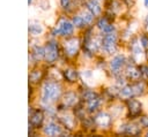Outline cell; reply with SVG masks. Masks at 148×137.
<instances>
[{"label":"cell","mask_w":148,"mask_h":137,"mask_svg":"<svg viewBox=\"0 0 148 137\" xmlns=\"http://www.w3.org/2000/svg\"><path fill=\"white\" fill-rule=\"evenodd\" d=\"M143 6L146 8H148V0H143Z\"/></svg>","instance_id":"cell-26"},{"label":"cell","mask_w":148,"mask_h":137,"mask_svg":"<svg viewBox=\"0 0 148 137\" xmlns=\"http://www.w3.org/2000/svg\"><path fill=\"white\" fill-rule=\"evenodd\" d=\"M131 56L138 64H142L146 60V50L140 44L139 38H134L131 41Z\"/></svg>","instance_id":"cell-4"},{"label":"cell","mask_w":148,"mask_h":137,"mask_svg":"<svg viewBox=\"0 0 148 137\" xmlns=\"http://www.w3.org/2000/svg\"><path fill=\"white\" fill-rule=\"evenodd\" d=\"M59 56V48H58V43L51 40L46 44L45 46V59L47 62L52 63L54 62Z\"/></svg>","instance_id":"cell-10"},{"label":"cell","mask_w":148,"mask_h":137,"mask_svg":"<svg viewBox=\"0 0 148 137\" xmlns=\"http://www.w3.org/2000/svg\"><path fill=\"white\" fill-rule=\"evenodd\" d=\"M101 102L102 101H101V98L98 96L95 97V98H91L89 100H86V109H87V112L88 113H95L99 108Z\"/></svg>","instance_id":"cell-15"},{"label":"cell","mask_w":148,"mask_h":137,"mask_svg":"<svg viewBox=\"0 0 148 137\" xmlns=\"http://www.w3.org/2000/svg\"><path fill=\"white\" fill-rule=\"evenodd\" d=\"M44 31V28L42 24H39L37 21H31L29 23V32L32 35V36H39L42 35Z\"/></svg>","instance_id":"cell-18"},{"label":"cell","mask_w":148,"mask_h":137,"mask_svg":"<svg viewBox=\"0 0 148 137\" xmlns=\"http://www.w3.org/2000/svg\"><path fill=\"white\" fill-rule=\"evenodd\" d=\"M131 86L133 89V92H134V96H142L145 94L146 90H147V83L145 79H138V81H134V82H131Z\"/></svg>","instance_id":"cell-12"},{"label":"cell","mask_w":148,"mask_h":137,"mask_svg":"<svg viewBox=\"0 0 148 137\" xmlns=\"http://www.w3.org/2000/svg\"><path fill=\"white\" fill-rule=\"evenodd\" d=\"M60 6L62 8H68L71 6V0H60Z\"/></svg>","instance_id":"cell-24"},{"label":"cell","mask_w":148,"mask_h":137,"mask_svg":"<svg viewBox=\"0 0 148 137\" xmlns=\"http://www.w3.org/2000/svg\"><path fill=\"white\" fill-rule=\"evenodd\" d=\"M79 50H80V40L77 38L72 37V38L66 39L64 44V51L68 58H74L77 54Z\"/></svg>","instance_id":"cell-8"},{"label":"cell","mask_w":148,"mask_h":137,"mask_svg":"<svg viewBox=\"0 0 148 137\" xmlns=\"http://www.w3.org/2000/svg\"><path fill=\"white\" fill-rule=\"evenodd\" d=\"M125 104H126V108H127L128 116H130L131 120L139 119L142 115L143 109H142V102L140 100H138L134 97H132V98L126 99Z\"/></svg>","instance_id":"cell-5"},{"label":"cell","mask_w":148,"mask_h":137,"mask_svg":"<svg viewBox=\"0 0 148 137\" xmlns=\"http://www.w3.org/2000/svg\"><path fill=\"white\" fill-rule=\"evenodd\" d=\"M43 131L47 136H57V135H61L62 134V128H61V125L57 124L56 122H49L43 128Z\"/></svg>","instance_id":"cell-11"},{"label":"cell","mask_w":148,"mask_h":137,"mask_svg":"<svg viewBox=\"0 0 148 137\" xmlns=\"http://www.w3.org/2000/svg\"><path fill=\"white\" fill-rule=\"evenodd\" d=\"M61 94V86L59 83L53 81H47L42 87V101L50 104L57 100Z\"/></svg>","instance_id":"cell-1"},{"label":"cell","mask_w":148,"mask_h":137,"mask_svg":"<svg viewBox=\"0 0 148 137\" xmlns=\"http://www.w3.org/2000/svg\"><path fill=\"white\" fill-rule=\"evenodd\" d=\"M86 8L96 17L99 16L102 13V6L98 0H87L86 1Z\"/></svg>","instance_id":"cell-13"},{"label":"cell","mask_w":148,"mask_h":137,"mask_svg":"<svg viewBox=\"0 0 148 137\" xmlns=\"http://www.w3.org/2000/svg\"><path fill=\"white\" fill-rule=\"evenodd\" d=\"M97 28H98L102 32H104V33L111 32V31H116L114 25L109 21L108 17H101V18L98 20V22H97Z\"/></svg>","instance_id":"cell-14"},{"label":"cell","mask_w":148,"mask_h":137,"mask_svg":"<svg viewBox=\"0 0 148 137\" xmlns=\"http://www.w3.org/2000/svg\"><path fill=\"white\" fill-rule=\"evenodd\" d=\"M127 63L128 62H127L126 55L119 53V54H116V55L112 56V59L109 62V67H110L111 73L117 76V75L121 74V70L125 69V67H126Z\"/></svg>","instance_id":"cell-6"},{"label":"cell","mask_w":148,"mask_h":137,"mask_svg":"<svg viewBox=\"0 0 148 137\" xmlns=\"http://www.w3.org/2000/svg\"><path fill=\"white\" fill-rule=\"evenodd\" d=\"M143 28H145V30H146V31H148V14L146 15L145 21H143Z\"/></svg>","instance_id":"cell-25"},{"label":"cell","mask_w":148,"mask_h":137,"mask_svg":"<svg viewBox=\"0 0 148 137\" xmlns=\"http://www.w3.org/2000/svg\"><path fill=\"white\" fill-rule=\"evenodd\" d=\"M75 29V25L73 24L72 21L67 18H60L57 23V25L53 29V35L54 36H62V37H69L73 35Z\"/></svg>","instance_id":"cell-3"},{"label":"cell","mask_w":148,"mask_h":137,"mask_svg":"<svg viewBox=\"0 0 148 137\" xmlns=\"http://www.w3.org/2000/svg\"><path fill=\"white\" fill-rule=\"evenodd\" d=\"M72 22L75 25V28H83V26H86V22H84L83 17L81 16V14L74 15L73 18H72Z\"/></svg>","instance_id":"cell-20"},{"label":"cell","mask_w":148,"mask_h":137,"mask_svg":"<svg viewBox=\"0 0 148 137\" xmlns=\"http://www.w3.org/2000/svg\"><path fill=\"white\" fill-rule=\"evenodd\" d=\"M124 75L125 77L130 81V82H134L138 81L140 78H142V74H141V68L140 64L133 62V63H127L125 69H124Z\"/></svg>","instance_id":"cell-7"},{"label":"cell","mask_w":148,"mask_h":137,"mask_svg":"<svg viewBox=\"0 0 148 137\" xmlns=\"http://www.w3.org/2000/svg\"><path fill=\"white\" fill-rule=\"evenodd\" d=\"M94 122L97 128L108 129L112 124V115L106 112H98L94 119Z\"/></svg>","instance_id":"cell-9"},{"label":"cell","mask_w":148,"mask_h":137,"mask_svg":"<svg viewBox=\"0 0 148 137\" xmlns=\"http://www.w3.org/2000/svg\"><path fill=\"white\" fill-rule=\"evenodd\" d=\"M138 121H139V123L141 124L142 128L148 129V115H141Z\"/></svg>","instance_id":"cell-23"},{"label":"cell","mask_w":148,"mask_h":137,"mask_svg":"<svg viewBox=\"0 0 148 137\" xmlns=\"http://www.w3.org/2000/svg\"><path fill=\"white\" fill-rule=\"evenodd\" d=\"M42 121H43V114H42L40 112H36V113L31 116V123H32L34 125L40 124Z\"/></svg>","instance_id":"cell-21"},{"label":"cell","mask_w":148,"mask_h":137,"mask_svg":"<svg viewBox=\"0 0 148 137\" xmlns=\"http://www.w3.org/2000/svg\"><path fill=\"white\" fill-rule=\"evenodd\" d=\"M64 77L69 83L76 82V79H77V71L75 69H73V68H68V69H66L64 71Z\"/></svg>","instance_id":"cell-19"},{"label":"cell","mask_w":148,"mask_h":137,"mask_svg":"<svg viewBox=\"0 0 148 137\" xmlns=\"http://www.w3.org/2000/svg\"><path fill=\"white\" fill-rule=\"evenodd\" d=\"M117 43H118V36L116 31L106 32L102 36V46L101 48L106 54H113L117 51Z\"/></svg>","instance_id":"cell-2"},{"label":"cell","mask_w":148,"mask_h":137,"mask_svg":"<svg viewBox=\"0 0 148 137\" xmlns=\"http://www.w3.org/2000/svg\"><path fill=\"white\" fill-rule=\"evenodd\" d=\"M118 96H119L120 98H123L124 100H126V99H128V98H132V97H135V96H134V92H133V89H132V86H131V83H130V84L127 83L126 85L121 86V87L119 89Z\"/></svg>","instance_id":"cell-17"},{"label":"cell","mask_w":148,"mask_h":137,"mask_svg":"<svg viewBox=\"0 0 148 137\" xmlns=\"http://www.w3.org/2000/svg\"><path fill=\"white\" fill-rule=\"evenodd\" d=\"M76 101H77V97L74 91H68L64 94L62 104L65 105V107H73L76 104Z\"/></svg>","instance_id":"cell-16"},{"label":"cell","mask_w":148,"mask_h":137,"mask_svg":"<svg viewBox=\"0 0 148 137\" xmlns=\"http://www.w3.org/2000/svg\"><path fill=\"white\" fill-rule=\"evenodd\" d=\"M139 41H140V44L143 46L145 50H148V35H147V33L141 35V36L139 37Z\"/></svg>","instance_id":"cell-22"}]
</instances>
